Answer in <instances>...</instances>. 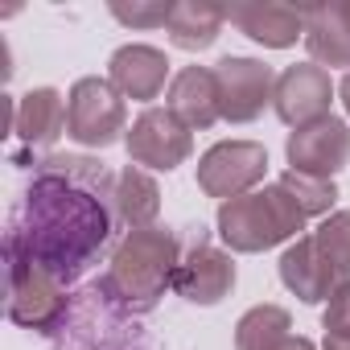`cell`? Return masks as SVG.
<instances>
[{
	"mask_svg": "<svg viewBox=\"0 0 350 350\" xmlns=\"http://www.w3.org/2000/svg\"><path fill=\"white\" fill-rule=\"evenodd\" d=\"M182 264V243L169 227H140L120 239L111 264L99 280V293L128 313H148L165 288H173V272Z\"/></svg>",
	"mask_w": 350,
	"mask_h": 350,
	"instance_id": "2",
	"label": "cell"
},
{
	"mask_svg": "<svg viewBox=\"0 0 350 350\" xmlns=\"http://www.w3.org/2000/svg\"><path fill=\"white\" fill-rule=\"evenodd\" d=\"M293 329L288 309L280 305H256L235 325V350H276Z\"/></svg>",
	"mask_w": 350,
	"mask_h": 350,
	"instance_id": "20",
	"label": "cell"
},
{
	"mask_svg": "<svg viewBox=\"0 0 350 350\" xmlns=\"http://www.w3.org/2000/svg\"><path fill=\"white\" fill-rule=\"evenodd\" d=\"M329 103H334V79L317 62H293L276 75L272 107L288 128H305V124L329 116Z\"/></svg>",
	"mask_w": 350,
	"mask_h": 350,
	"instance_id": "11",
	"label": "cell"
},
{
	"mask_svg": "<svg viewBox=\"0 0 350 350\" xmlns=\"http://www.w3.org/2000/svg\"><path fill=\"white\" fill-rule=\"evenodd\" d=\"M111 231L116 219L99 190L58 178V173H38L5 239H13L21 252L46 264L62 284H70L103 256Z\"/></svg>",
	"mask_w": 350,
	"mask_h": 350,
	"instance_id": "1",
	"label": "cell"
},
{
	"mask_svg": "<svg viewBox=\"0 0 350 350\" xmlns=\"http://www.w3.org/2000/svg\"><path fill=\"white\" fill-rule=\"evenodd\" d=\"M235 288V260L231 252L215 247L202 231L190 252H182V264L173 272V293L186 297L190 305H219Z\"/></svg>",
	"mask_w": 350,
	"mask_h": 350,
	"instance_id": "10",
	"label": "cell"
},
{
	"mask_svg": "<svg viewBox=\"0 0 350 350\" xmlns=\"http://www.w3.org/2000/svg\"><path fill=\"white\" fill-rule=\"evenodd\" d=\"M227 25V9H215V5H198V0H182V5H173V17H169V42L178 50H211L219 42Z\"/></svg>",
	"mask_w": 350,
	"mask_h": 350,
	"instance_id": "19",
	"label": "cell"
},
{
	"mask_svg": "<svg viewBox=\"0 0 350 350\" xmlns=\"http://www.w3.org/2000/svg\"><path fill=\"white\" fill-rule=\"evenodd\" d=\"M313 239H317L321 256L329 260V268H334L342 280H350V211L325 215L321 227L313 231Z\"/></svg>",
	"mask_w": 350,
	"mask_h": 350,
	"instance_id": "21",
	"label": "cell"
},
{
	"mask_svg": "<svg viewBox=\"0 0 350 350\" xmlns=\"http://www.w3.org/2000/svg\"><path fill=\"white\" fill-rule=\"evenodd\" d=\"M66 132V99L54 87H33L17 99V136L29 148H50Z\"/></svg>",
	"mask_w": 350,
	"mask_h": 350,
	"instance_id": "16",
	"label": "cell"
},
{
	"mask_svg": "<svg viewBox=\"0 0 350 350\" xmlns=\"http://www.w3.org/2000/svg\"><path fill=\"white\" fill-rule=\"evenodd\" d=\"M111 211L132 231L152 227V219L161 211V190H157V182L148 178L140 165H124L116 173V182H111Z\"/></svg>",
	"mask_w": 350,
	"mask_h": 350,
	"instance_id": "17",
	"label": "cell"
},
{
	"mask_svg": "<svg viewBox=\"0 0 350 350\" xmlns=\"http://www.w3.org/2000/svg\"><path fill=\"white\" fill-rule=\"evenodd\" d=\"M280 280H284V288H288L301 305L329 301L334 288L342 284V276L329 268V260L321 256V247H317L313 235H301L297 243L284 247V256H280Z\"/></svg>",
	"mask_w": 350,
	"mask_h": 350,
	"instance_id": "12",
	"label": "cell"
},
{
	"mask_svg": "<svg viewBox=\"0 0 350 350\" xmlns=\"http://www.w3.org/2000/svg\"><path fill=\"white\" fill-rule=\"evenodd\" d=\"M165 79H169V58L157 50V46H120L107 62V83L124 95V99H136V103H148L165 91Z\"/></svg>",
	"mask_w": 350,
	"mask_h": 350,
	"instance_id": "13",
	"label": "cell"
},
{
	"mask_svg": "<svg viewBox=\"0 0 350 350\" xmlns=\"http://www.w3.org/2000/svg\"><path fill=\"white\" fill-rule=\"evenodd\" d=\"M321 325H325V338H350V280H342L334 288Z\"/></svg>",
	"mask_w": 350,
	"mask_h": 350,
	"instance_id": "24",
	"label": "cell"
},
{
	"mask_svg": "<svg viewBox=\"0 0 350 350\" xmlns=\"http://www.w3.org/2000/svg\"><path fill=\"white\" fill-rule=\"evenodd\" d=\"M284 152H288L293 173H309V178L334 182V173H342L350 161V128L338 116H321L305 128H293Z\"/></svg>",
	"mask_w": 350,
	"mask_h": 350,
	"instance_id": "9",
	"label": "cell"
},
{
	"mask_svg": "<svg viewBox=\"0 0 350 350\" xmlns=\"http://www.w3.org/2000/svg\"><path fill=\"white\" fill-rule=\"evenodd\" d=\"M305 50H309V62H317L321 70H334V66L350 70V29L342 25L334 5L305 9Z\"/></svg>",
	"mask_w": 350,
	"mask_h": 350,
	"instance_id": "18",
	"label": "cell"
},
{
	"mask_svg": "<svg viewBox=\"0 0 350 350\" xmlns=\"http://www.w3.org/2000/svg\"><path fill=\"white\" fill-rule=\"evenodd\" d=\"M111 17L128 29H157V25H169L173 5H161V0H132V5L111 0Z\"/></svg>",
	"mask_w": 350,
	"mask_h": 350,
	"instance_id": "23",
	"label": "cell"
},
{
	"mask_svg": "<svg viewBox=\"0 0 350 350\" xmlns=\"http://www.w3.org/2000/svg\"><path fill=\"white\" fill-rule=\"evenodd\" d=\"M124 144H128L132 165H140V169H165V173L186 165L190 152H194L190 128L173 116L169 107H144L136 116V124L128 128Z\"/></svg>",
	"mask_w": 350,
	"mask_h": 350,
	"instance_id": "7",
	"label": "cell"
},
{
	"mask_svg": "<svg viewBox=\"0 0 350 350\" xmlns=\"http://www.w3.org/2000/svg\"><path fill=\"white\" fill-rule=\"evenodd\" d=\"M66 136L83 148H111L120 136H128L124 95L107 79H79L66 95Z\"/></svg>",
	"mask_w": 350,
	"mask_h": 350,
	"instance_id": "5",
	"label": "cell"
},
{
	"mask_svg": "<svg viewBox=\"0 0 350 350\" xmlns=\"http://www.w3.org/2000/svg\"><path fill=\"white\" fill-rule=\"evenodd\" d=\"M276 350H317V346H313L309 338H301V334H288V338H284Z\"/></svg>",
	"mask_w": 350,
	"mask_h": 350,
	"instance_id": "25",
	"label": "cell"
},
{
	"mask_svg": "<svg viewBox=\"0 0 350 350\" xmlns=\"http://www.w3.org/2000/svg\"><path fill=\"white\" fill-rule=\"evenodd\" d=\"M280 186L293 194V202L305 211V219H313V215H329V206L338 202V186L334 182H325V178H309V173H284L280 178Z\"/></svg>",
	"mask_w": 350,
	"mask_h": 350,
	"instance_id": "22",
	"label": "cell"
},
{
	"mask_svg": "<svg viewBox=\"0 0 350 350\" xmlns=\"http://www.w3.org/2000/svg\"><path fill=\"white\" fill-rule=\"evenodd\" d=\"M321 350H350V338H325Z\"/></svg>",
	"mask_w": 350,
	"mask_h": 350,
	"instance_id": "26",
	"label": "cell"
},
{
	"mask_svg": "<svg viewBox=\"0 0 350 350\" xmlns=\"http://www.w3.org/2000/svg\"><path fill=\"white\" fill-rule=\"evenodd\" d=\"M173 116H178L190 132H206L223 120L219 111V83H215V70L206 66H182L169 83V103H165Z\"/></svg>",
	"mask_w": 350,
	"mask_h": 350,
	"instance_id": "15",
	"label": "cell"
},
{
	"mask_svg": "<svg viewBox=\"0 0 350 350\" xmlns=\"http://www.w3.org/2000/svg\"><path fill=\"white\" fill-rule=\"evenodd\" d=\"M227 21L268 46V50H288L297 46V38H305V9H293V5H272V0H256V5H231L227 9Z\"/></svg>",
	"mask_w": 350,
	"mask_h": 350,
	"instance_id": "14",
	"label": "cell"
},
{
	"mask_svg": "<svg viewBox=\"0 0 350 350\" xmlns=\"http://www.w3.org/2000/svg\"><path fill=\"white\" fill-rule=\"evenodd\" d=\"M268 173V152L256 140H219L198 161V186L211 198H243L252 194Z\"/></svg>",
	"mask_w": 350,
	"mask_h": 350,
	"instance_id": "6",
	"label": "cell"
},
{
	"mask_svg": "<svg viewBox=\"0 0 350 350\" xmlns=\"http://www.w3.org/2000/svg\"><path fill=\"white\" fill-rule=\"evenodd\" d=\"M297 231H305V211L293 202V194L280 182L219 206V239L231 252H243V256H256V252H268L276 243L301 239Z\"/></svg>",
	"mask_w": 350,
	"mask_h": 350,
	"instance_id": "3",
	"label": "cell"
},
{
	"mask_svg": "<svg viewBox=\"0 0 350 350\" xmlns=\"http://www.w3.org/2000/svg\"><path fill=\"white\" fill-rule=\"evenodd\" d=\"M5 256H9V317L25 329L54 334L58 321L66 317V284L29 252H21L13 239H5Z\"/></svg>",
	"mask_w": 350,
	"mask_h": 350,
	"instance_id": "4",
	"label": "cell"
},
{
	"mask_svg": "<svg viewBox=\"0 0 350 350\" xmlns=\"http://www.w3.org/2000/svg\"><path fill=\"white\" fill-rule=\"evenodd\" d=\"M338 95H342V103H346V116H350V70H346V79H342V87H338Z\"/></svg>",
	"mask_w": 350,
	"mask_h": 350,
	"instance_id": "27",
	"label": "cell"
},
{
	"mask_svg": "<svg viewBox=\"0 0 350 350\" xmlns=\"http://www.w3.org/2000/svg\"><path fill=\"white\" fill-rule=\"evenodd\" d=\"M215 83H219V111L227 124H252L276 95V75L260 58H219L215 62Z\"/></svg>",
	"mask_w": 350,
	"mask_h": 350,
	"instance_id": "8",
	"label": "cell"
}]
</instances>
